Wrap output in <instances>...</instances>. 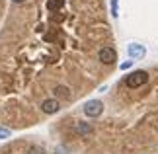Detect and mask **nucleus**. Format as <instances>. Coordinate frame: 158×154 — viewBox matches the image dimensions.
Masks as SVG:
<instances>
[{"label":"nucleus","instance_id":"nucleus-8","mask_svg":"<svg viewBox=\"0 0 158 154\" xmlns=\"http://www.w3.org/2000/svg\"><path fill=\"white\" fill-rule=\"evenodd\" d=\"M76 131L80 133V135H90L94 129H92V125H88V123H78V125H76Z\"/></svg>","mask_w":158,"mask_h":154},{"label":"nucleus","instance_id":"nucleus-13","mask_svg":"<svg viewBox=\"0 0 158 154\" xmlns=\"http://www.w3.org/2000/svg\"><path fill=\"white\" fill-rule=\"evenodd\" d=\"M12 2H16V4H22V2H26V0H12Z\"/></svg>","mask_w":158,"mask_h":154},{"label":"nucleus","instance_id":"nucleus-12","mask_svg":"<svg viewBox=\"0 0 158 154\" xmlns=\"http://www.w3.org/2000/svg\"><path fill=\"white\" fill-rule=\"evenodd\" d=\"M2 139H10V131L8 129H0V140Z\"/></svg>","mask_w":158,"mask_h":154},{"label":"nucleus","instance_id":"nucleus-2","mask_svg":"<svg viewBox=\"0 0 158 154\" xmlns=\"http://www.w3.org/2000/svg\"><path fill=\"white\" fill-rule=\"evenodd\" d=\"M82 111L86 117H92V119H96V117H100L102 113H104V102H100V100H90L84 103V107H82Z\"/></svg>","mask_w":158,"mask_h":154},{"label":"nucleus","instance_id":"nucleus-6","mask_svg":"<svg viewBox=\"0 0 158 154\" xmlns=\"http://www.w3.org/2000/svg\"><path fill=\"white\" fill-rule=\"evenodd\" d=\"M55 98H60V100H69L70 98V90H69V86H55Z\"/></svg>","mask_w":158,"mask_h":154},{"label":"nucleus","instance_id":"nucleus-3","mask_svg":"<svg viewBox=\"0 0 158 154\" xmlns=\"http://www.w3.org/2000/svg\"><path fill=\"white\" fill-rule=\"evenodd\" d=\"M127 55L135 60V59H144V55H147V47L143 45V43H129L127 45Z\"/></svg>","mask_w":158,"mask_h":154},{"label":"nucleus","instance_id":"nucleus-10","mask_svg":"<svg viewBox=\"0 0 158 154\" xmlns=\"http://www.w3.org/2000/svg\"><path fill=\"white\" fill-rule=\"evenodd\" d=\"M111 16L113 18L119 16V0H111Z\"/></svg>","mask_w":158,"mask_h":154},{"label":"nucleus","instance_id":"nucleus-7","mask_svg":"<svg viewBox=\"0 0 158 154\" xmlns=\"http://www.w3.org/2000/svg\"><path fill=\"white\" fill-rule=\"evenodd\" d=\"M64 6V0H47V10L49 12H57Z\"/></svg>","mask_w":158,"mask_h":154},{"label":"nucleus","instance_id":"nucleus-4","mask_svg":"<svg viewBox=\"0 0 158 154\" xmlns=\"http://www.w3.org/2000/svg\"><path fill=\"white\" fill-rule=\"evenodd\" d=\"M98 59L104 65H113L115 60H117V53H115L113 47H102L100 53H98Z\"/></svg>","mask_w":158,"mask_h":154},{"label":"nucleus","instance_id":"nucleus-9","mask_svg":"<svg viewBox=\"0 0 158 154\" xmlns=\"http://www.w3.org/2000/svg\"><path fill=\"white\" fill-rule=\"evenodd\" d=\"M26 154H47V152H45V148H41V146H35V144H33V146H29V148H27Z\"/></svg>","mask_w":158,"mask_h":154},{"label":"nucleus","instance_id":"nucleus-5","mask_svg":"<svg viewBox=\"0 0 158 154\" xmlns=\"http://www.w3.org/2000/svg\"><path fill=\"white\" fill-rule=\"evenodd\" d=\"M60 109V103L57 98H49V100H43V103H41V111L47 113V115H53V113H57Z\"/></svg>","mask_w":158,"mask_h":154},{"label":"nucleus","instance_id":"nucleus-11","mask_svg":"<svg viewBox=\"0 0 158 154\" xmlns=\"http://www.w3.org/2000/svg\"><path fill=\"white\" fill-rule=\"evenodd\" d=\"M133 63H135V60H125V63L119 65V69H121V70H129L131 66H133Z\"/></svg>","mask_w":158,"mask_h":154},{"label":"nucleus","instance_id":"nucleus-1","mask_svg":"<svg viewBox=\"0 0 158 154\" xmlns=\"http://www.w3.org/2000/svg\"><path fill=\"white\" fill-rule=\"evenodd\" d=\"M148 82V72L147 70H135L131 74H127L125 78V86L127 88H141L143 84Z\"/></svg>","mask_w":158,"mask_h":154}]
</instances>
